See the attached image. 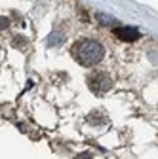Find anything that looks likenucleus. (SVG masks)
<instances>
[{
    "mask_svg": "<svg viewBox=\"0 0 158 159\" xmlns=\"http://www.w3.org/2000/svg\"><path fill=\"white\" fill-rule=\"evenodd\" d=\"M114 34L118 40H122V42H135V40H139V30L135 27H118L114 29Z\"/></svg>",
    "mask_w": 158,
    "mask_h": 159,
    "instance_id": "7ed1b4c3",
    "label": "nucleus"
},
{
    "mask_svg": "<svg viewBox=\"0 0 158 159\" xmlns=\"http://www.w3.org/2000/svg\"><path fill=\"white\" fill-rule=\"evenodd\" d=\"M72 55L82 66H95L97 63L103 59L105 55V48L91 38H82L78 40L72 48Z\"/></svg>",
    "mask_w": 158,
    "mask_h": 159,
    "instance_id": "f257e3e1",
    "label": "nucleus"
},
{
    "mask_svg": "<svg viewBox=\"0 0 158 159\" xmlns=\"http://www.w3.org/2000/svg\"><path fill=\"white\" fill-rule=\"evenodd\" d=\"M88 85L95 93H105L112 87V80L107 72H91L88 76Z\"/></svg>",
    "mask_w": 158,
    "mask_h": 159,
    "instance_id": "f03ea898",
    "label": "nucleus"
},
{
    "mask_svg": "<svg viewBox=\"0 0 158 159\" xmlns=\"http://www.w3.org/2000/svg\"><path fill=\"white\" fill-rule=\"evenodd\" d=\"M63 34L61 32H52L50 36H48V44L50 46H59V44H63Z\"/></svg>",
    "mask_w": 158,
    "mask_h": 159,
    "instance_id": "20e7f679",
    "label": "nucleus"
},
{
    "mask_svg": "<svg viewBox=\"0 0 158 159\" xmlns=\"http://www.w3.org/2000/svg\"><path fill=\"white\" fill-rule=\"evenodd\" d=\"M10 25V21H8V19L6 17H0V30H2V29H6Z\"/></svg>",
    "mask_w": 158,
    "mask_h": 159,
    "instance_id": "423d86ee",
    "label": "nucleus"
},
{
    "mask_svg": "<svg viewBox=\"0 0 158 159\" xmlns=\"http://www.w3.org/2000/svg\"><path fill=\"white\" fill-rule=\"evenodd\" d=\"M97 21H99V23H103V25H118V21H116V19L114 17H107L105 13H97Z\"/></svg>",
    "mask_w": 158,
    "mask_h": 159,
    "instance_id": "39448f33",
    "label": "nucleus"
}]
</instances>
